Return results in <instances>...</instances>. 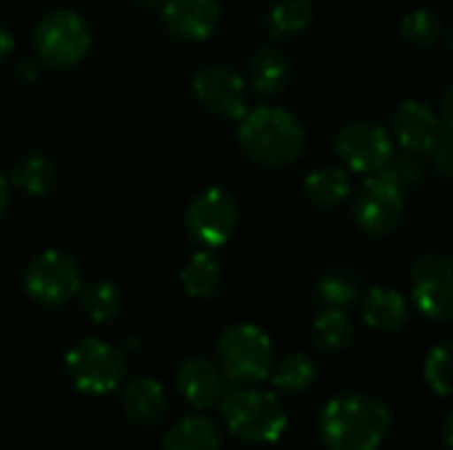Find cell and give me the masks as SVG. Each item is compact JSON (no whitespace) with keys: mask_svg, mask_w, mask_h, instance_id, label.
Returning a JSON list of instances; mask_svg holds the SVG:
<instances>
[{"mask_svg":"<svg viewBox=\"0 0 453 450\" xmlns=\"http://www.w3.org/2000/svg\"><path fill=\"white\" fill-rule=\"evenodd\" d=\"M220 3L218 0H165L162 21L167 32L183 42H202L215 34L220 24Z\"/></svg>","mask_w":453,"mask_h":450,"instance_id":"14","label":"cell"},{"mask_svg":"<svg viewBox=\"0 0 453 450\" xmlns=\"http://www.w3.org/2000/svg\"><path fill=\"white\" fill-rule=\"evenodd\" d=\"M276 385V390L287 393V395H303L316 385V366L308 355L303 353H292L284 361L276 363V369H271L268 374Z\"/></svg>","mask_w":453,"mask_h":450,"instance_id":"25","label":"cell"},{"mask_svg":"<svg viewBox=\"0 0 453 450\" xmlns=\"http://www.w3.org/2000/svg\"><path fill=\"white\" fill-rule=\"evenodd\" d=\"M175 387H178L180 398L196 411L215 408L223 400V395L228 393L223 371L204 358L183 361L180 369L175 371Z\"/></svg>","mask_w":453,"mask_h":450,"instance_id":"15","label":"cell"},{"mask_svg":"<svg viewBox=\"0 0 453 450\" xmlns=\"http://www.w3.org/2000/svg\"><path fill=\"white\" fill-rule=\"evenodd\" d=\"M313 21L311 0H276L268 11V32L276 40H289L305 32Z\"/></svg>","mask_w":453,"mask_h":450,"instance_id":"22","label":"cell"},{"mask_svg":"<svg viewBox=\"0 0 453 450\" xmlns=\"http://www.w3.org/2000/svg\"><path fill=\"white\" fill-rule=\"evenodd\" d=\"M218 361L226 379L236 385H260L273 369V342L260 326L236 324L220 334Z\"/></svg>","mask_w":453,"mask_h":450,"instance_id":"4","label":"cell"},{"mask_svg":"<svg viewBox=\"0 0 453 450\" xmlns=\"http://www.w3.org/2000/svg\"><path fill=\"white\" fill-rule=\"evenodd\" d=\"M411 300L417 310L435 321L449 324L453 316V268L451 260L441 252L422 255L409 273Z\"/></svg>","mask_w":453,"mask_h":450,"instance_id":"8","label":"cell"},{"mask_svg":"<svg viewBox=\"0 0 453 450\" xmlns=\"http://www.w3.org/2000/svg\"><path fill=\"white\" fill-rule=\"evenodd\" d=\"M449 122H451V90L443 95V117H438L430 103L406 98L398 103L393 114V135L403 151L430 154L438 146L441 133Z\"/></svg>","mask_w":453,"mask_h":450,"instance_id":"12","label":"cell"},{"mask_svg":"<svg viewBox=\"0 0 453 450\" xmlns=\"http://www.w3.org/2000/svg\"><path fill=\"white\" fill-rule=\"evenodd\" d=\"M453 347L451 342L435 345L427 358H425V382L441 395V398H451L453 393Z\"/></svg>","mask_w":453,"mask_h":450,"instance_id":"29","label":"cell"},{"mask_svg":"<svg viewBox=\"0 0 453 450\" xmlns=\"http://www.w3.org/2000/svg\"><path fill=\"white\" fill-rule=\"evenodd\" d=\"M319 297L329 308H348L358 300V286L353 281H345L342 276H326L319 284Z\"/></svg>","mask_w":453,"mask_h":450,"instance_id":"30","label":"cell"},{"mask_svg":"<svg viewBox=\"0 0 453 450\" xmlns=\"http://www.w3.org/2000/svg\"><path fill=\"white\" fill-rule=\"evenodd\" d=\"M138 3H141V5H154L157 0H138Z\"/></svg>","mask_w":453,"mask_h":450,"instance_id":"34","label":"cell"},{"mask_svg":"<svg viewBox=\"0 0 453 450\" xmlns=\"http://www.w3.org/2000/svg\"><path fill=\"white\" fill-rule=\"evenodd\" d=\"M13 50V34L0 24V64L8 58V53Z\"/></svg>","mask_w":453,"mask_h":450,"instance_id":"31","label":"cell"},{"mask_svg":"<svg viewBox=\"0 0 453 450\" xmlns=\"http://www.w3.org/2000/svg\"><path fill=\"white\" fill-rule=\"evenodd\" d=\"M403 210V194L380 172L369 175L353 199V220L369 236H390L401 225Z\"/></svg>","mask_w":453,"mask_h":450,"instance_id":"11","label":"cell"},{"mask_svg":"<svg viewBox=\"0 0 453 450\" xmlns=\"http://www.w3.org/2000/svg\"><path fill=\"white\" fill-rule=\"evenodd\" d=\"M334 151L350 172L374 175L388 164L395 151V143L382 125L369 119H353L337 133Z\"/></svg>","mask_w":453,"mask_h":450,"instance_id":"10","label":"cell"},{"mask_svg":"<svg viewBox=\"0 0 453 450\" xmlns=\"http://www.w3.org/2000/svg\"><path fill=\"white\" fill-rule=\"evenodd\" d=\"M353 321L342 308H329L313 321V342L324 353H340L353 342Z\"/></svg>","mask_w":453,"mask_h":450,"instance_id":"23","label":"cell"},{"mask_svg":"<svg viewBox=\"0 0 453 450\" xmlns=\"http://www.w3.org/2000/svg\"><path fill=\"white\" fill-rule=\"evenodd\" d=\"M247 80L257 95H279L292 80V61L279 48H257V53L250 61Z\"/></svg>","mask_w":453,"mask_h":450,"instance_id":"17","label":"cell"},{"mask_svg":"<svg viewBox=\"0 0 453 450\" xmlns=\"http://www.w3.org/2000/svg\"><path fill=\"white\" fill-rule=\"evenodd\" d=\"M218 406L228 432L244 443L271 446L287 430V414L279 398L252 385H239L236 390L226 393Z\"/></svg>","mask_w":453,"mask_h":450,"instance_id":"3","label":"cell"},{"mask_svg":"<svg viewBox=\"0 0 453 450\" xmlns=\"http://www.w3.org/2000/svg\"><path fill=\"white\" fill-rule=\"evenodd\" d=\"M390 427V408L366 393H340L319 414V435L329 450H380Z\"/></svg>","mask_w":453,"mask_h":450,"instance_id":"1","label":"cell"},{"mask_svg":"<svg viewBox=\"0 0 453 450\" xmlns=\"http://www.w3.org/2000/svg\"><path fill=\"white\" fill-rule=\"evenodd\" d=\"M380 175L388 178L401 194L417 191V188H422V183H425V167L419 164L417 154H411V151H403V154H395V151H393V156H390L388 164L380 170Z\"/></svg>","mask_w":453,"mask_h":450,"instance_id":"28","label":"cell"},{"mask_svg":"<svg viewBox=\"0 0 453 450\" xmlns=\"http://www.w3.org/2000/svg\"><path fill=\"white\" fill-rule=\"evenodd\" d=\"M401 34L406 37V42H411L417 48H430L443 34V19L435 11H427V8L409 11L401 19Z\"/></svg>","mask_w":453,"mask_h":450,"instance_id":"27","label":"cell"},{"mask_svg":"<svg viewBox=\"0 0 453 450\" xmlns=\"http://www.w3.org/2000/svg\"><path fill=\"white\" fill-rule=\"evenodd\" d=\"M364 321L374 332H398L409 321V300L388 286H374L364 297Z\"/></svg>","mask_w":453,"mask_h":450,"instance_id":"18","label":"cell"},{"mask_svg":"<svg viewBox=\"0 0 453 450\" xmlns=\"http://www.w3.org/2000/svg\"><path fill=\"white\" fill-rule=\"evenodd\" d=\"M186 233L207 249H218L228 244V239L239 228V204L231 191L220 186H210L199 191L183 215Z\"/></svg>","mask_w":453,"mask_h":450,"instance_id":"7","label":"cell"},{"mask_svg":"<svg viewBox=\"0 0 453 450\" xmlns=\"http://www.w3.org/2000/svg\"><path fill=\"white\" fill-rule=\"evenodd\" d=\"M194 98L215 117L239 122L247 114L244 77L226 64H207L194 74Z\"/></svg>","mask_w":453,"mask_h":450,"instance_id":"13","label":"cell"},{"mask_svg":"<svg viewBox=\"0 0 453 450\" xmlns=\"http://www.w3.org/2000/svg\"><path fill=\"white\" fill-rule=\"evenodd\" d=\"M239 143L252 162L287 167L305 151V127L281 106H257L239 119Z\"/></svg>","mask_w":453,"mask_h":450,"instance_id":"2","label":"cell"},{"mask_svg":"<svg viewBox=\"0 0 453 450\" xmlns=\"http://www.w3.org/2000/svg\"><path fill=\"white\" fill-rule=\"evenodd\" d=\"M220 427L210 416H186L175 422L165 438L162 450H220Z\"/></svg>","mask_w":453,"mask_h":450,"instance_id":"19","label":"cell"},{"mask_svg":"<svg viewBox=\"0 0 453 450\" xmlns=\"http://www.w3.org/2000/svg\"><path fill=\"white\" fill-rule=\"evenodd\" d=\"M303 191L311 204H316L321 210H332L348 199L350 180L342 167H319L303 180Z\"/></svg>","mask_w":453,"mask_h":450,"instance_id":"20","label":"cell"},{"mask_svg":"<svg viewBox=\"0 0 453 450\" xmlns=\"http://www.w3.org/2000/svg\"><path fill=\"white\" fill-rule=\"evenodd\" d=\"M24 289L35 302L45 308H58L82 289L80 268L66 252L45 249L29 263L24 273Z\"/></svg>","mask_w":453,"mask_h":450,"instance_id":"9","label":"cell"},{"mask_svg":"<svg viewBox=\"0 0 453 450\" xmlns=\"http://www.w3.org/2000/svg\"><path fill=\"white\" fill-rule=\"evenodd\" d=\"M451 424H453V414L449 411L446 414V419H443V443H446V448H453V438H451Z\"/></svg>","mask_w":453,"mask_h":450,"instance_id":"33","label":"cell"},{"mask_svg":"<svg viewBox=\"0 0 453 450\" xmlns=\"http://www.w3.org/2000/svg\"><path fill=\"white\" fill-rule=\"evenodd\" d=\"M32 42H35L37 58L45 66H50L56 72H66L88 56L90 29L80 13L58 8V11L45 13L37 21Z\"/></svg>","mask_w":453,"mask_h":450,"instance_id":"5","label":"cell"},{"mask_svg":"<svg viewBox=\"0 0 453 450\" xmlns=\"http://www.w3.org/2000/svg\"><path fill=\"white\" fill-rule=\"evenodd\" d=\"M8 202H11V188H8V180L0 175V217H3L5 210H8Z\"/></svg>","mask_w":453,"mask_h":450,"instance_id":"32","label":"cell"},{"mask_svg":"<svg viewBox=\"0 0 453 450\" xmlns=\"http://www.w3.org/2000/svg\"><path fill=\"white\" fill-rule=\"evenodd\" d=\"M220 263L210 252H196L180 271V286L191 300H210L220 289Z\"/></svg>","mask_w":453,"mask_h":450,"instance_id":"21","label":"cell"},{"mask_svg":"<svg viewBox=\"0 0 453 450\" xmlns=\"http://www.w3.org/2000/svg\"><path fill=\"white\" fill-rule=\"evenodd\" d=\"M56 164L42 154H29L13 170V183L29 196H45L56 186Z\"/></svg>","mask_w":453,"mask_h":450,"instance_id":"26","label":"cell"},{"mask_svg":"<svg viewBox=\"0 0 453 450\" xmlns=\"http://www.w3.org/2000/svg\"><path fill=\"white\" fill-rule=\"evenodd\" d=\"M77 294H80L82 313L93 324H109L122 310V292L111 281H93L85 289H80Z\"/></svg>","mask_w":453,"mask_h":450,"instance_id":"24","label":"cell"},{"mask_svg":"<svg viewBox=\"0 0 453 450\" xmlns=\"http://www.w3.org/2000/svg\"><path fill=\"white\" fill-rule=\"evenodd\" d=\"M66 374L82 395H109L122 385L127 361L119 347L88 337L66 353Z\"/></svg>","mask_w":453,"mask_h":450,"instance_id":"6","label":"cell"},{"mask_svg":"<svg viewBox=\"0 0 453 450\" xmlns=\"http://www.w3.org/2000/svg\"><path fill=\"white\" fill-rule=\"evenodd\" d=\"M125 419L135 427H154L167 411L165 387L151 377H135L122 393Z\"/></svg>","mask_w":453,"mask_h":450,"instance_id":"16","label":"cell"}]
</instances>
